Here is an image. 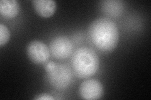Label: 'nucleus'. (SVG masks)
<instances>
[{"label":"nucleus","mask_w":151,"mask_h":100,"mask_svg":"<svg viewBox=\"0 0 151 100\" xmlns=\"http://www.w3.org/2000/svg\"><path fill=\"white\" fill-rule=\"evenodd\" d=\"M73 68L79 78H88L95 74L100 66L97 54L87 47L79 48L72 57Z\"/></svg>","instance_id":"f03ea898"},{"label":"nucleus","mask_w":151,"mask_h":100,"mask_svg":"<svg viewBox=\"0 0 151 100\" xmlns=\"http://www.w3.org/2000/svg\"><path fill=\"white\" fill-rule=\"evenodd\" d=\"M88 36L92 44L105 53L114 50L119 41V32L116 24L108 18L93 21L89 26Z\"/></svg>","instance_id":"f257e3e1"},{"label":"nucleus","mask_w":151,"mask_h":100,"mask_svg":"<svg viewBox=\"0 0 151 100\" xmlns=\"http://www.w3.org/2000/svg\"><path fill=\"white\" fill-rule=\"evenodd\" d=\"M27 55L33 63L37 65L45 63L50 55V50L43 42L33 41L27 46Z\"/></svg>","instance_id":"39448f33"},{"label":"nucleus","mask_w":151,"mask_h":100,"mask_svg":"<svg viewBox=\"0 0 151 100\" xmlns=\"http://www.w3.org/2000/svg\"><path fill=\"white\" fill-rule=\"evenodd\" d=\"M49 50L54 58L58 60H64L69 58L72 54L73 45L68 38L60 36L54 38L51 41Z\"/></svg>","instance_id":"20e7f679"},{"label":"nucleus","mask_w":151,"mask_h":100,"mask_svg":"<svg viewBox=\"0 0 151 100\" xmlns=\"http://www.w3.org/2000/svg\"><path fill=\"white\" fill-rule=\"evenodd\" d=\"M102 84L96 79H88L79 87V94L82 98L88 100L100 99L103 94Z\"/></svg>","instance_id":"423d86ee"},{"label":"nucleus","mask_w":151,"mask_h":100,"mask_svg":"<svg viewBox=\"0 0 151 100\" xmlns=\"http://www.w3.org/2000/svg\"><path fill=\"white\" fill-rule=\"evenodd\" d=\"M101 11L108 17L120 16L124 11V5L119 0H106L100 3Z\"/></svg>","instance_id":"0eeeda50"},{"label":"nucleus","mask_w":151,"mask_h":100,"mask_svg":"<svg viewBox=\"0 0 151 100\" xmlns=\"http://www.w3.org/2000/svg\"><path fill=\"white\" fill-rule=\"evenodd\" d=\"M20 7L17 0H1L0 1V13L3 17L12 19L20 13Z\"/></svg>","instance_id":"1a4fd4ad"},{"label":"nucleus","mask_w":151,"mask_h":100,"mask_svg":"<svg viewBox=\"0 0 151 100\" xmlns=\"http://www.w3.org/2000/svg\"><path fill=\"white\" fill-rule=\"evenodd\" d=\"M10 38V32L3 24H0V46L5 45Z\"/></svg>","instance_id":"9d476101"},{"label":"nucleus","mask_w":151,"mask_h":100,"mask_svg":"<svg viewBox=\"0 0 151 100\" xmlns=\"http://www.w3.org/2000/svg\"><path fill=\"white\" fill-rule=\"evenodd\" d=\"M32 4L38 15L44 18L52 16L56 9V3L52 0H34Z\"/></svg>","instance_id":"6e6552de"},{"label":"nucleus","mask_w":151,"mask_h":100,"mask_svg":"<svg viewBox=\"0 0 151 100\" xmlns=\"http://www.w3.org/2000/svg\"><path fill=\"white\" fill-rule=\"evenodd\" d=\"M55 63L54 61H49L48 63H46L45 66V70L46 71L47 73H49L50 71L52 70L55 66Z\"/></svg>","instance_id":"f8f14e48"},{"label":"nucleus","mask_w":151,"mask_h":100,"mask_svg":"<svg viewBox=\"0 0 151 100\" xmlns=\"http://www.w3.org/2000/svg\"><path fill=\"white\" fill-rule=\"evenodd\" d=\"M47 79L54 88L65 89L71 84L73 73L69 65L58 63L52 70L47 73Z\"/></svg>","instance_id":"7ed1b4c3"},{"label":"nucleus","mask_w":151,"mask_h":100,"mask_svg":"<svg viewBox=\"0 0 151 100\" xmlns=\"http://www.w3.org/2000/svg\"><path fill=\"white\" fill-rule=\"evenodd\" d=\"M34 99L38 100H53L54 98L51 96L50 94L47 93L41 94L40 95H38V96L35 98Z\"/></svg>","instance_id":"9b49d317"}]
</instances>
